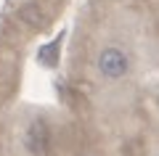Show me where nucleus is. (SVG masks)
<instances>
[{"mask_svg":"<svg viewBox=\"0 0 159 156\" xmlns=\"http://www.w3.org/2000/svg\"><path fill=\"white\" fill-rule=\"evenodd\" d=\"M98 72L109 79H119L127 72V56L119 48H106L98 56Z\"/></svg>","mask_w":159,"mask_h":156,"instance_id":"f257e3e1","label":"nucleus"},{"mask_svg":"<svg viewBox=\"0 0 159 156\" xmlns=\"http://www.w3.org/2000/svg\"><path fill=\"white\" fill-rule=\"evenodd\" d=\"M24 143H27V148L32 151V154H40V151L45 148V124L40 122H32L27 130V138H24Z\"/></svg>","mask_w":159,"mask_h":156,"instance_id":"f03ea898","label":"nucleus"},{"mask_svg":"<svg viewBox=\"0 0 159 156\" xmlns=\"http://www.w3.org/2000/svg\"><path fill=\"white\" fill-rule=\"evenodd\" d=\"M19 19H21L24 24H29V27H43V24H45V16H43V11H40L34 3L24 6L21 11H19Z\"/></svg>","mask_w":159,"mask_h":156,"instance_id":"7ed1b4c3","label":"nucleus"},{"mask_svg":"<svg viewBox=\"0 0 159 156\" xmlns=\"http://www.w3.org/2000/svg\"><path fill=\"white\" fill-rule=\"evenodd\" d=\"M56 53H58V40H53V42H48L45 48H40L37 58L43 64H48V66H56Z\"/></svg>","mask_w":159,"mask_h":156,"instance_id":"20e7f679","label":"nucleus"}]
</instances>
